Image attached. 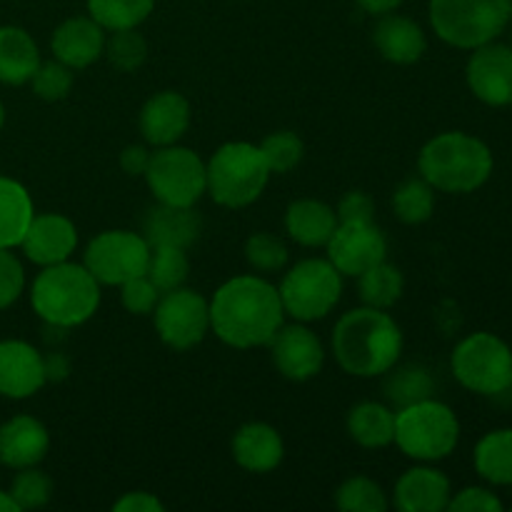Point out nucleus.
<instances>
[{
	"label": "nucleus",
	"mask_w": 512,
	"mask_h": 512,
	"mask_svg": "<svg viewBox=\"0 0 512 512\" xmlns=\"http://www.w3.org/2000/svg\"><path fill=\"white\" fill-rule=\"evenodd\" d=\"M283 323L278 285L265 275H235L210 298V333L235 350L268 348Z\"/></svg>",
	"instance_id": "1"
},
{
	"label": "nucleus",
	"mask_w": 512,
	"mask_h": 512,
	"mask_svg": "<svg viewBox=\"0 0 512 512\" xmlns=\"http://www.w3.org/2000/svg\"><path fill=\"white\" fill-rule=\"evenodd\" d=\"M333 355L353 378H380L403 355V330L388 310L355 308L340 315L333 328Z\"/></svg>",
	"instance_id": "2"
},
{
	"label": "nucleus",
	"mask_w": 512,
	"mask_h": 512,
	"mask_svg": "<svg viewBox=\"0 0 512 512\" xmlns=\"http://www.w3.org/2000/svg\"><path fill=\"white\" fill-rule=\"evenodd\" d=\"M495 168L493 150L485 140L463 130H448L423 145L418 155L420 178L435 190L468 195L483 188Z\"/></svg>",
	"instance_id": "3"
},
{
	"label": "nucleus",
	"mask_w": 512,
	"mask_h": 512,
	"mask_svg": "<svg viewBox=\"0 0 512 512\" xmlns=\"http://www.w3.org/2000/svg\"><path fill=\"white\" fill-rule=\"evenodd\" d=\"M30 305L45 325L58 330L88 323L100 308V283L83 263H65L40 268L30 285Z\"/></svg>",
	"instance_id": "4"
},
{
	"label": "nucleus",
	"mask_w": 512,
	"mask_h": 512,
	"mask_svg": "<svg viewBox=\"0 0 512 512\" xmlns=\"http://www.w3.org/2000/svg\"><path fill=\"white\" fill-rule=\"evenodd\" d=\"M208 190L205 193L220 208L240 210L253 205L265 193L270 183V168L263 158L260 145L233 140L220 145L213 158L205 163Z\"/></svg>",
	"instance_id": "5"
},
{
	"label": "nucleus",
	"mask_w": 512,
	"mask_h": 512,
	"mask_svg": "<svg viewBox=\"0 0 512 512\" xmlns=\"http://www.w3.org/2000/svg\"><path fill=\"white\" fill-rule=\"evenodd\" d=\"M395 445L415 463L450 458L460 443V420L450 405L435 398L395 410Z\"/></svg>",
	"instance_id": "6"
},
{
	"label": "nucleus",
	"mask_w": 512,
	"mask_h": 512,
	"mask_svg": "<svg viewBox=\"0 0 512 512\" xmlns=\"http://www.w3.org/2000/svg\"><path fill=\"white\" fill-rule=\"evenodd\" d=\"M428 15L443 43L475 50L505 33L512 20V0H430Z\"/></svg>",
	"instance_id": "7"
},
{
	"label": "nucleus",
	"mask_w": 512,
	"mask_h": 512,
	"mask_svg": "<svg viewBox=\"0 0 512 512\" xmlns=\"http://www.w3.org/2000/svg\"><path fill=\"white\" fill-rule=\"evenodd\" d=\"M285 315L298 323L328 318L343 298V275L328 258H305L285 268L278 285Z\"/></svg>",
	"instance_id": "8"
},
{
	"label": "nucleus",
	"mask_w": 512,
	"mask_h": 512,
	"mask_svg": "<svg viewBox=\"0 0 512 512\" xmlns=\"http://www.w3.org/2000/svg\"><path fill=\"white\" fill-rule=\"evenodd\" d=\"M450 370L465 390L495 398L512 388V350L503 338L480 330L455 345Z\"/></svg>",
	"instance_id": "9"
},
{
	"label": "nucleus",
	"mask_w": 512,
	"mask_h": 512,
	"mask_svg": "<svg viewBox=\"0 0 512 512\" xmlns=\"http://www.w3.org/2000/svg\"><path fill=\"white\" fill-rule=\"evenodd\" d=\"M145 183L160 205L173 208H195L208 190V175H205V160L195 150L185 145H165L153 148Z\"/></svg>",
	"instance_id": "10"
},
{
	"label": "nucleus",
	"mask_w": 512,
	"mask_h": 512,
	"mask_svg": "<svg viewBox=\"0 0 512 512\" xmlns=\"http://www.w3.org/2000/svg\"><path fill=\"white\" fill-rule=\"evenodd\" d=\"M150 243L133 230H103L88 243L83 265L100 285L120 288L128 280L145 275Z\"/></svg>",
	"instance_id": "11"
},
{
	"label": "nucleus",
	"mask_w": 512,
	"mask_h": 512,
	"mask_svg": "<svg viewBox=\"0 0 512 512\" xmlns=\"http://www.w3.org/2000/svg\"><path fill=\"white\" fill-rule=\"evenodd\" d=\"M155 333L160 343L175 353L195 348L210 333V300L193 288H175L160 293L153 310Z\"/></svg>",
	"instance_id": "12"
},
{
	"label": "nucleus",
	"mask_w": 512,
	"mask_h": 512,
	"mask_svg": "<svg viewBox=\"0 0 512 512\" xmlns=\"http://www.w3.org/2000/svg\"><path fill=\"white\" fill-rule=\"evenodd\" d=\"M325 253H328L325 258L335 265L343 278H358L373 265L388 260V238L375 225V220L338 223L325 245Z\"/></svg>",
	"instance_id": "13"
},
{
	"label": "nucleus",
	"mask_w": 512,
	"mask_h": 512,
	"mask_svg": "<svg viewBox=\"0 0 512 512\" xmlns=\"http://www.w3.org/2000/svg\"><path fill=\"white\" fill-rule=\"evenodd\" d=\"M270 360L275 370L285 380L293 383H305L320 375L325 365V348L318 335L308 328V323H290L280 325L275 338L268 343Z\"/></svg>",
	"instance_id": "14"
},
{
	"label": "nucleus",
	"mask_w": 512,
	"mask_h": 512,
	"mask_svg": "<svg viewBox=\"0 0 512 512\" xmlns=\"http://www.w3.org/2000/svg\"><path fill=\"white\" fill-rule=\"evenodd\" d=\"M465 83L480 103L505 108L512 100V45L485 43L470 53Z\"/></svg>",
	"instance_id": "15"
},
{
	"label": "nucleus",
	"mask_w": 512,
	"mask_h": 512,
	"mask_svg": "<svg viewBox=\"0 0 512 512\" xmlns=\"http://www.w3.org/2000/svg\"><path fill=\"white\" fill-rule=\"evenodd\" d=\"M48 383L45 355L25 340H0V395L28 400Z\"/></svg>",
	"instance_id": "16"
},
{
	"label": "nucleus",
	"mask_w": 512,
	"mask_h": 512,
	"mask_svg": "<svg viewBox=\"0 0 512 512\" xmlns=\"http://www.w3.org/2000/svg\"><path fill=\"white\" fill-rule=\"evenodd\" d=\"M75 248H78V228L68 215L60 213H35L20 243L25 258L40 268L65 263L73 258Z\"/></svg>",
	"instance_id": "17"
},
{
	"label": "nucleus",
	"mask_w": 512,
	"mask_h": 512,
	"mask_svg": "<svg viewBox=\"0 0 512 512\" xmlns=\"http://www.w3.org/2000/svg\"><path fill=\"white\" fill-rule=\"evenodd\" d=\"M138 128L145 145L165 148L183 140L190 128V103L178 90H160L150 95L138 115Z\"/></svg>",
	"instance_id": "18"
},
{
	"label": "nucleus",
	"mask_w": 512,
	"mask_h": 512,
	"mask_svg": "<svg viewBox=\"0 0 512 512\" xmlns=\"http://www.w3.org/2000/svg\"><path fill=\"white\" fill-rule=\"evenodd\" d=\"M453 498V485L443 470L430 463L408 468L393 490V505L400 512H443Z\"/></svg>",
	"instance_id": "19"
},
{
	"label": "nucleus",
	"mask_w": 512,
	"mask_h": 512,
	"mask_svg": "<svg viewBox=\"0 0 512 512\" xmlns=\"http://www.w3.org/2000/svg\"><path fill=\"white\" fill-rule=\"evenodd\" d=\"M105 28H100L90 15H75L63 20L50 38L53 58L73 70H85L103 58Z\"/></svg>",
	"instance_id": "20"
},
{
	"label": "nucleus",
	"mask_w": 512,
	"mask_h": 512,
	"mask_svg": "<svg viewBox=\"0 0 512 512\" xmlns=\"http://www.w3.org/2000/svg\"><path fill=\"white\" fill-rule=\"evenodd\" d=\"M50 450V433L33 415H13L0 425V465L10 470L35 468Z\"/></svg>",
	"instance_id": "21"
},
{
	"label": "nucleus",
	"mask_w": 512,
	"mask_h": 512,
	"mask_svg": "<svg viewBox=\"0 0 512 512\" xmlns=\"http://www.w3.org/2000/svg\"><path fill=\"white\" fill-rule=\"evenodd\" d=\"M230 450H233L235 463L255 475L273 473L275 468H280L285 458L283 435L273 425L260 423V420L240 425L238 433L233 435Z\"/></svg>",
	"instance_id": "22"
},
{
	"label": "nucleus",
	"mask_w": 512,
	"mask_h": 512,
	"mask_svg": "<svg viewBox=\"0 0 512 512\" xmlns=\"http://www.w3.org/2000/svg\"><path fill=\"white\" fill-rule=\"evenodd\" d=\"M373 43L378 53L393 65H413L428 50L425 30L405 15L388 13L380 15L378 25L373 28Z\"/></svg>",
	"instance_id": "23"
},
{
	"label": "nucleus",
	"mask_w": 512,
	"mask_h": 512,
	"mask_svg": "<svg viewBox=\"0 0 512 512\" xmlns=\"http://www.w3.org/2000/svg\"><path fill=\"white\" fill-rule=\"evenodd\" d=\"M283 223L293 243L303 248H325L340 220L333 205L315 198H300L288 205Z\"/></svg>",
	"instance_id": "24"
},
{
	"label": "nucleus",
	"mask_w": 512,
	"mask_h": 512,
	"mask_svg": "<svg viewBox=\"0 0 512 512\" xmlns=\"http://www.w3.org/2000/svg\"><path fill=\"white\" fill-rule=\"evenodd\" d=\"M40 60V48L28 30L20 25H0V83H30Z\"/></svg>",
	"instance_id": "25"
},
{
	"label": "nucleus",
	"mask_w": 512,
	"mask_h": 512,
	"mask_svg": "<svg viewBox=\"0 0 512 512\" xmlns=\"http://www.w3.org/2000/svg\"><path fill=\"white\" fill-rule=\"evenodd\" d=\"M200 218L193 208H173V205H155L145 215L143 238L150 245H173V248L188 250L198 240Z\"/></svg>",
	"instance_id": "26"
},
{
	"label": "nucleus",
	"mask_w": 512,
	"mask_h": 512,
	"mask_svg": "<svg viewBox=\"0 0 512 512\" xmlns=\"http://www.w3.org/2000/svg\"><path fill=\"white\" fill-rule=\"evenodd\" d=\"M350 440L365 450H383L395 440V410L378 400L353 405L345 420Z\"/></svg>",
	"instance_id": "27"
},
{
	"label": "nucleus",
	"mask_w": 512,
	"mask_h": 512,
	"mask_svg": "<svg viewBox=\"0 0 512 512\" xmlns=\"http://www.w3.org/2000/svg\"><path fill=\"white\" fill-rule=\"evenodd\" d=\"M33 215L35 205L28 188L0 175V248H20Z\"/></svg>",
	"instance_id": "28"
},
{
	"label": "nucleus",
	"mask_w": 512,
	"mask_h": 512,
	"mask_svg": "<svg viewBox=\"0 0 512 512\" xmlns=\"http://www.w3.org/2000/svg\"><path fill=\"white\" fill-rule=\"evenodd\" d=\"M475 473L490 485H512V428L490 430L473 453Z\"/></svg>",
	"instance_id": "29"
},
{
	"label": "nucleus",
	"mask_w": 512,
	"mask_h": 512,
	"mask_svg": "<svg viewBox=\"0 0 512 512\" xmlns=\"http://www.w3.org/2000/svg\"><path fill=\"white\" fill-rule=\"evenodd\" d=\"M405 293V278L400 273V268L390 265L388 260L373 265L370 270H365L363 275H358V295L363 300V305L378 310H390Z\"/></svg>",
	"instance_id": "30"
},
{
	"label": "nucleus",
	"mask_w": 512,
	"mask_h": 512,
	"mask_svg": "<svg viewBox=\"0 0 512 512\" xmlns=\"http://www.w3.org/2000/svg\"><path fill=\"white\" fill-rule=\"evenodd\" d=\"M85 5L105 33L140 28L155 10V0H85Z\"/></svg>",
	"instance_id": "31"
},
{
	"label": "nucleus",
	"mask_w": 512,
	"mask_h": 512,
	"mask_svg": "<svg viewBox=\"0 0 512 512\" xmlns=\"http://www.w3.org/2000/svg\"><path fill=\"white\" fill-rule=\"evenodd\" d=\"M393 213L400 223L420 225L433 218L435 213V188L423 178H410L395 188Z\"/></svg>",
	"instance_id": "32"
},
{
	"label": "nucleus",
	"mask_w": 512,
	"mask_h": 512,
	"mask_svg": "<svg viewBox=\"0 0 512 512\" xmlns=\"http://www.w3.org/2000/svg\"><path fill=\"white\" fill-rule=\"evenodd\" d=\"M160 293L183 288L190 275L188 250L173 248V245H150L148 270H145Z\"/></svg>",
	"instance_id": "33"
},
{
	"label": "nucleus",
	"mask_w": 512,
	"mask_h": 512,
	"mask_svg": "<svg viewBox=\"0 0 512 512\" xmlns=\"http://www.w3.org/2000/svg\"><path fill=\"white\" fill-rule=\"evenodd\" d=\"M388 380H385V395L393 405L405 408L418 400L433 398L435 380L423 365H405V368L388 370Z\"/></svg>",
	"instance_id": "34"
},
{
	"label": "nucleus",
	"mask_w": 512,
	"mask_h": 512,
	"mask_svg": "<svg viewBox=\"0 0 512 512\" xmlns=\"http://www.w3.org/2000/svg\"><path fill=\"white\" fill-rule=\"evenodd\" d=\"M335 505L343 512H385L390 508V500L373 478L353 475L335 490Z\"/></svg>",
	"instance_id": "35"
},
{
	"label": "nucleus",
	"mask_w": 512,
	"mask_h": 512,
	"mask_svg": "<svg viewBox=\"0 0 512 512\" xmlns=\"http://www.w3.org/2000/svg\"><path fill=\"white\" fill-rule=\"evenodd\" d=\"M103 55L120 73H135L148 58V43L138 33V28L113 30V33L105 35Z\"/></svg>",
	"instance_id": "36"
},
{
	"label": "nucleus",
	"mask_w": 512,
	"mask_h": 512,
	"mask_svg": "<svg viewBox=\"0 0 512 512\" xmlns=\"http://www.w3.org/2000/svg\"><path fill=\"white\" fill-rule=\"evenodd\" d=\"M245 260L258 275H275L288 268V245L273 233H253L245 240Z\"/></svg>",
	"instance_id": "37"
},
{
	"label": "nucleus",
	"mask_w": 512,
	"mask_h": 512,
	"mask_svg": "<svg viewBox=\"0 0 512 512\" xmlns=\"http://www.w3.org/2000/svg\"><path fill=\"white\" fill-rule=\"evenodd\" d=\"M53 478L35 465V468L15 470V478L10 483V498L15 500L18 510H40L53 498Z\"/></svg>",
	"instance_id": "38"
},
{
	"label": "nucleus",
	"mask_w": 512,
	"mask_h": 512,
	"mask_svg": "<svg viewBox=\"0 0 512 512\" xmlns=\"http://www.w3.org/2000/svg\"><path fill=\"white\" fill-rule=\"evenodd\" d=\"M260 150H263V158L273 175H285L295 170L305 155L303 140L293 130H275V133H270L260 143Z\"/></svg>",
	"instance_id": "39"
},
{
	"label": "nucleus",
	"mask_w": 512,
	"mask_h": 512,
	"mask_svg": "<svg viewBox=\"0 0 512 512\" xmlns=\"http://www.w3.org/2000/svg\"><path fill=\"white\" fill-rule=\"evenodd\" d=\"M75 83V70L60 60H40L38 70L30 78V88L45 103H60L70 95Z\"/></svg>",
	"instance_id": "40"
},
{
	"label": "nucleus",
	"mask_w": 512,
	"mask_h": 512,
	"mask_svg": "<svg viewBox=\"0 0 512 512\" xmlns=\"http://www.w3.org/2000/svg\"><path fill=\"white\" fill-rule=\"evenodd\" d=\"M25 293V268L13 248H0V310H8Z\"/></svg>",
	"instance_id": "41"
},
{
	"label": "nucleus",
	"mask_w": 512,
	"mask_h": 512,
	"mask_svg": "<svg viewBox=\"0 0 512 512\" xmlns=\"http://www.w3.org/2000/svg\"><path fill=\"white\" fill-rule=\"evenodd\" d=\"M158 300L160 290L155 288L148 275H138V278L120 285V303L130 315H153Z\"/></svg>",
	"instance_id": "42"
},
{
	"label": "nucleus",
	"mask_w": 512,
	"mask_h": 512,
	"mask_svg": "<svg viewBox=\"0 0 512 512\" xmlns=\"http://www.w3.org/2000/svg\"><path fill=\"white\" fill-rule=\"evenodd\" d=\"M448 510L453 512H500L503 503H500L498 495L488 488H480V485H470V488L458 490L450 498Z\"/></svg>",
	"instance_id": "43"
},
{
	"label": "nucleus",
	"mask_w": 512,
	"mask_h": 512,
	"mask_svg": "<svg viewBox=\"0 0 512 512\" xmlns=\"http://www.w3.org/2000/svg\"><path fill=\"white\" fill-rule=\"evenodd\" d=\"M340 223H360V220H375V203L368 193L363 190H350L340 198L338 208Z\"/></svg>",
	"instance_id": "44"
},
{
	"label": "nucleus",
	"mask_w": 512,
	"mask_h": 512,
	"mask_svg": "<svg viewBox=\"0 0 512 512\" xmlns=\"http://www.w3.org/2000/svg\"><path fill=\"white\" fill-rule=\"evenodd\" d=\"M150 155H153L150 145H140V143L125 145L123 153H120V170H123L125 175H130V178L145 175V170H148V163H150Z\"/></svg>",
	"instance_id": "45"
},
{
	"label": "nucleus",
	"mask_w": 512,
	"mask_h": 512,
	"mask_svg": "<svg viewBox=\"0 0 512 512\" xmlns=\"http://www.w3.org/2000/svg\"><path fill=\"white\" fill-rule=\"evenodd\" d=\"M115 512H163L165 505L148 490H133L113 503Z\"/></svg>",
	"instance_id": "46"
},
{
	"label": "nucleus",
	"mask_w": 512,
	"mask_h": 512,
	"mask_svg": "<svg viewBox=\"0 0 512 512\" xmlns=\"http://www.w3.org/2000/svg\"><path fill=\"white\" fill-rule=\"evenodd\" d=\"M355 3L360 5V8L365 10V13L375 15V18H380V15H388V13H395V10L403 5V0H355Z\"/></svg>",
	"instance_id": "47"
},
{
	"label": "nucleus",
	"mask_w": 512,
	"mask_h": 512,
	"mask_svg": "<svg viewBox=\"0 0 512 512\" xmlns=\"http://www.w3.org/2000/svg\"><path fill=\"white\" fill-rule=\"evenodd\" d=\"M0 512H20L15 500L10 498V493H5V490H0Z\"/></svg>",
	"instance_id": "48"
},
{
	"label": "nucleus",
	"mask_w": 512,
	"mask_h": 512,
	"mask_svg": "<svg viewBox=\"0 0 512 512\" xmlns=\"http://www.w3.org/2000/svg\"><path fill=\"white\" fill-rule=\"evenodd\" d=\"M3 125H5V105L3 100H0V130H3Z\"/></svg>",
	"instance_id": "49"
},
{
	"label": "nucleus",
	"mask_w": 512,
	"mask_h": 512,
	"mask_svg": "<svg viewBox=\"0 0 512 512\" xmlns=\"http://www.w3.org/2000/svg\"><path fill=\"white\" fill-rule=\"evenodd\" d=\"M510 108H512V100H510Z\"/></svg>",
	"instance_id": "50"
}]
</instances>
